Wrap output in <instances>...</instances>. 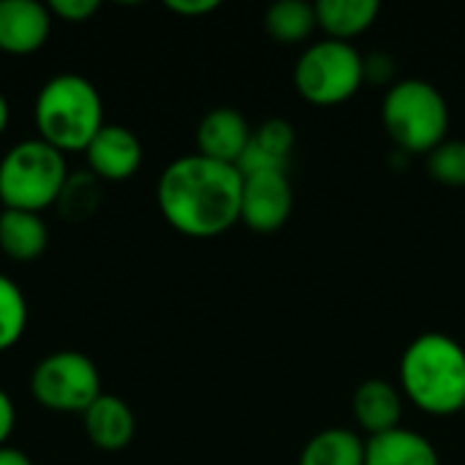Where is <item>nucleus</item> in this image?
Here are the masks:
<instances>
[{"mask_svg":"<svg viewBox=\"0 0 465 465\" xmlns=\"http://www.w3.org/2000/svg\"><path fill=\"white\" fill-rule=\"evenodd\" d=\"M155 196L163 221L174 232L210 240L240 223L242 174L232 163L191 153L161 172Z\"/></svg>","mask_w":465,"mask_h":465,"instance_id":"nucleus-1","label":"nucleus"},{"mask_svg":"<svg viewBox=\"0 0 465 465\" xmlns=\"http://www.w3.org/2000/svg\"><path fill=\"white\" fill-rule=\"evenodd\" d=\"M403 398L430 417L465 411V349L452 335L422 332L401 354L398 365Z\"/></svg>","mask_w":465,"mask_h":465,"instance_id":"nucleus-2","label":"nucleus"},{"mask_svg":"<svg viewBox=\"0 0 465 465\" xmlns=\"http://www.w3.org/2000/svg\"><path fill=\"white\" fill-rule=\"evenodd\" d=\"M38 139L60 153H84L93 136L106 125L98 87L82 74H57L46 79L33 104Z\"/></svg>","mask_w":465,"mask_h":465,"instance_id":"nucleus-3","label":"nucleus"},{"mask_svg":"<svg viewBox=\"0 0 465 465\" xmlns=\"http://www.w3.org/2000/svg\"><path fill=\"white\" fill-rule=\"evenodd\" d=\"M381 123L406 155H430L450 139V104L428 79H398L381 98Z\"/></svg>","mask_w":465,"mask_h":465,"instance_id":"nucleus-4","label":"nucleus"},{"mask_svg":"<svg viewBox=\"0 0 465 465\" xmlns=\"http://www.w3.org/2000/svg\"><path fill=\"white\" fill-rule=\"evenodd\" d=\"M65 153L44 139H25L0 158V202L3 210L44 213L57 204L68 183Z\"/></svg>","mask_w":465,"mask_h":465,"instance_id":"nucleus-5","label":"nucleus"},{"mask_svg":"<svg viewBox=\"0 0 465 465\" xmlns=\"http://www.w3.org/2000/svg\"><path fill=\"white\" fill-rule=\"evenodd\" d=\"M292 79L302 101L313 106H338L362 90L365 54L354 44L319 38L300 52Z\"/></svg>","mask_w":465,"mask_h":465,"instance_id":"nucleus-6","label":"nucleus"},{"mask_svg":"<svg viewBox=\"0 0 465 465\" xmlns=\"http://www.w3.org/2000/svg\"><path fill=\"white\" fill-rule=\"evenodd\" d=\"M30 395L49 411L84 414L104 395L101 373L90 357L74 349L46 354L30 373Z\"/></svg>","mask_w":465,"mask_h":465,"instance_id":"nucleus-7","label":"nucleus"},{"mask_svg":"<svg viewBox=\"0 0 465 465\" xmlns=\"http://www.w3.org/2000/svg\"><path fill=\"white\" fill-rule=\"evenodd\" d=\"M294 213V188L283 172H259L242 177L240 223L256 234H272L289 223Z\"/></svg>","mask_w":465,"mask_h":465,"instance_id":"nucleus-8","label":"nucleus"},{"mask_svg":"<svg viewBox=\"0 0 465 465\" xmlns=\"http://www.w3.org/2000/svg\"><path fill=\"white\" fill-rule=\"evenodd\" d=\"M90 174L98 177L101 183H123L131 180L144 158L139 136L120 125V123H106L93 142L84 150Z\"/></svg>","mask_w":465,"mask_h":465,"instance_id":"nucleus-9","label":"nucleus"},{"mask_svg":"<svg viewBox=\"0 0 465 465\" xmlns=\"http://www.w3.org/2000/svg\"><path fill=\"white\" fill-rule=\"evenodd\" d=\"M251 123L234 106L210 109L196 125V153L221 163L237 166L240 155L251 142Z\"/></svg>","mask_w":465,"mask_h":465,"instance_id":"nucleus-10","label":"nucleus"},{"mask_svg":"<svg viewBox=\"0 0 465 465\" xmlns=\"http://www.w3.org/2000/svg\"><path fill=\"white\" fill-rule=\"evenodd\" d=\"M52 30L49 5L38 0H0V52L33 54Z\"/></svg>","mask_w":465,"mask_h":465,"instance_id":"nucleus-11","label":"nucleus"},{"mask_svg":"<svg viewBox=\"0 0 465 465\" xmlns=\"http://www.w3.org/2000/svg\"><path fill=\"white\" fill-rule=\"evenodd\" d=\"M294 125L283 117H270L251 131V142L237 161V172L259 174V172H283L289 174L292 153H294Z\"/></svg>","mask_w":465,"mask_h":465,"instance_id":"nucleus-12","label":"nucleus"},{"mask_svg":"<svg viewBox=\"0 0 465 465\" xmlns=\"http://www.w3.org/2000/svg\"><path fill=\"white\" fill-rule=\"evenodd\" d=\"M403 392L387 379H368L354 390L351 414L357 428L371 439L401 428L403 422Z\"/></svg>","mask_w":465,"mask_h":465,"instance_id":"nucleus-13","label":"nucleus"},{"mask_svg":"<svg viewBox=\"0 0 465 465\" xmlns=\"http://www.w3.org/2000/svg\"><path fill=\"white\" fill-rule=\"evenodd\" d=\"M82 420L87 439L104 452H120L136 436V417L131 406L112 392L98 395V401L82 414Z\"/></svg>","mask_w":465,"mask_h":465,"instance_id":"nucleus-14","label":"nucleus"},{"mask_svg":"<svg viewBox=\"0 0 465 465\" xmlns=\"http://www.w3.org/2000/svg\"><path fill=\"white\" fill-rule=\"evenodd\" d=\"M365 465H441L436 447L411 428L365 439Z\"/></svg>","mask_w":465,"mask_h":465,"instance_id":"nucleus-15","label":"nucleus"},{"mask_svg":"<svg viewBox=\"0 0 465 465\" xmlns=\"http://www.w3.org/2000/svg\"><path fill=\"white\" fill-rule=\"evenodd\" d=\"M313 8L316 25L324 33V38L346 44L371 30L376 16L381 14V5L376 0H319L313 3Z\"/></svg>","mask_w":465,"mask_h":465,"instance_id":"nucleus-16","label":"nucleus"},{"mask_svg":"<svg viewBox=\"0 0 465 465\" xmlns=\"http://www.w3.org/2000/svg\"><path fill=\"white\" fill-rule=\"evenodd\" d=\"M49 245V229L38 213H0V251L14 262H35Z\"/></svg>","mask_w":465,"mask_h":465,"instance_id":"nucleus-17","label":"nucleus"},{"mask_svg":"<svg viewBox=\"0 0 465 465\" xmlns=\"http://www.w3.org/2000/svg\"><path fill=\"white\" fill-rule=\"evenodd\" d=\"M297 465H365V439L354 428H324L305 441Z\"/></svg>","mask_w":465,"mask_h":465,"instance_id":"nucleus-18","label":"nucleus"},{"mask_svg":"<svg viewBox=\"0 0 465 465\" xmlns=\"http://www.w3.org/2000/svg\"><path fill=\"white\" fill-rule=\"evenodd\" d=\"M264 30L278 44H305L316 30V8L308 0H278L264 11Z\"/></svg>","mask_w":465,"mask_h":465,"instance_id":"nucleus-19","label":"nucleus"},{"mask_svg":"<svg viewBox=\"0 0 465 465\" xmlns=\"http://www.w3.org/2000/svg\"><path fill=\"white\" fill-rule=\"evenodd\" d=\"M27 330V300L22 289L0 272V351H8Z\"/></svg>","mask_w":465,"mask_h":465,"instance_id":"nucleus-20","label":"nucleus"},{"mask_svg":"<svg viewBox=\"0 0 465 465\" xmlns=\"http://www.w3.org/2000/svg\"><path fill=\"white\" fill-rule=\"evenodd\" d=\"M98 177H93L90 172H76V174H68V183L57 199V207L60 213L68 218V221H84L93 215V210L98 207V199H101V188H98Z\"/></svg>","mask_w":465,"mask_h":465,"instance_id":"nucleus-21","label":"nucleus"},{"mask_svg":"<svg viewBox=\"0 0 465 465\" xmlns=\"http://www.w3.org/2000/svg\"><path fill=\"white\" fill-rule=\"evenodd\" d=\"M428 174L450 188H465V139H447L425 155Z\"/></svg>","mask_w":465,"mask_h":465,"instance_id":"nucleus-22","label":"nucleus"},{"mask_svg":"<svg viewBox=\"0 0 465 465\" xmlns=\"http://www.w3.org/2000/svg\"><path fill=\"white\" fill-rule=\"evenodd\" d=\"M398 82V63L387 52H371L365 54V84H379L390 90Z\"/></svg>","mask_w":465,"mask_h":465,"instance_id":"nucleus-23","label":"nucleus"},{"mask_svg":"<svg viewBox=\"0 0 465 465\" xmlns=\"http://www.w3.org/2000/svg\"><path fill=\"white\" fill-rule=\"evenodd\" d=\"M101 8L98 0H52L49 14L65 19V22H87Z\"/></svg>","mask_w":465,"mask_h":465,"instance_id":"nucleus-24","label":"nucleus"},{"mask_svg":"<svg viewBox=\"0 0 465 465\" xmlns=\"http://www.w3.org/2000/svg\"><path fill=\"white\" fill-rule=\"evenodd\" d=\"M218 5H221L218 0H166V8L180 16H204Z\"/></svg>","mask_w":465,"mask_h":465,"instance_id":"nucleus-25","label":"nucleus"},{"mask_svg":"<svg viewBox=\"0 0 465 465\" xmlns=\"http://www.w3.org/2000/svg\"><path fill=\"white\" fill-rule=\"evenodd\" d=\"M14 425H16L14 403H11L8 392L0 387V447H8V439H11V433H14Z\"/></svg>","mask_w":465,"mask_h":465,"instance_id":"nucleus-26","label":"nucleus"},{"mask_svg":"<svg viewBox=\"0 0 465 465\" xmlns=\"http://www.w3.org/2000/svg\"><path fill=\"white\" fill-rule=\"evenodd\" d=\"M0 465H33V460L14 447H0Z\"/></svg>","mask_w":465,"mask_h":465,"instance_id":"nucleus-27","label":"nucleus"},{"mask_svg":"<svg viewBox=\"0 0 465 465\" xmlns=\"http://www.w3.org/2000/svg\"><path fill=\"white\" fill-rule=\"evenodd\" d=\"M8 101H5V95L0 93V134L5 131V125H8Z\"/></svg>","mask_w":465,"mask_h":465,"instance_id":"nucleus-28","label":"nucleus"}]
</instances>
